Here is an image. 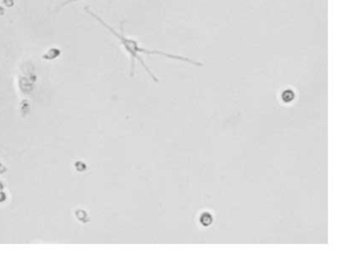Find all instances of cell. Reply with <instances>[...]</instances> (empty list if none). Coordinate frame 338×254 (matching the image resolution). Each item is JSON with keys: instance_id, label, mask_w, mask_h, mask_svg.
Masks as SVG:
<instances>
[{"instance_id": "1", "label": "cell", "mask_w": 338, "mask_h": 254, "mask_svg": "<svg viewBox=\"0 0 338 254\" xmlns=\"http://www.w3.org/2000/svg\"><path fill=\"white\" fill-rule=\"evenodd\" d=\"M87 13H89L91 16H93L95 19L98 21L99 23H101L102 24L103 27H105L107 30H109V31L114 35L116 38L119 39L120 43L122 44V46L124 47L125 50L128 52V54H130L131 57V75H133V71H134V68H135V59H138L139 61L141 62V64L143 65V67L146 69V71H147L148 73H149L150 75H151V77L153 78V80L156 82H158V78L156 77L154 74L152 73V71L150 70V68L148 67L147 65L145 64L144 61L142 59V57H140L141 54H158V55H163V57H169V59H178V61H186V62H189V63L193 64V65H202V64L200 63V62H197V61H194L193 59H187V57H180V55H176V54H168V52H161V50H146V48H142L139 46V44L136 42L135 40H132V39H129L127 38V37H125L123 34H119L117 33L116 31H115L113 28H111L109 25H107L105 22L100 19V18L98 17L97 15H95L94 13H92L91 11H88L86 10Z\"/></svg>"}, {"instance_id": "2", "label": "cell", "mask_w": 338, "mask_h": 254, "mask_svg": "<svg viewBox=\"0 0 338 254\" xmlns=\"http://www.w3.org/2000/svg\"><path fill=\"white\" fill-rule=\"evenodd\" d=\"M19 87H20L21 91H22L23 93H26V94H29L30 92L33 90V85H32V83L30 82L27 78H24V77L20 78Z\"/></svg>"}, {"instance_id": "3", "label": "cell", "mask_w": 338, "mask_h": 254, "mask_svg": "<svg viewBox=\"0 0 338 254\" xmlns=\"http://www.w3.org/2000/svg\"><path fill=\"white\" fill-rule=\"evenodd\" d=\"M75 215L76 219H77L80 221H82V223H87V221H89V217L84 210H82V209L75 210Z\"/></svg>"}, {"instance_id": "4", "label": "cell", "mask_w": 338, "mask_h": 254, "mask_svg": "<svg viewBox=\"0 0 338 254\" xmlns=\"http://www.w3.org/2000/svg\"><path fill=\"white\" fill-rule=\"evenodd\" d=\"M59 54H60V50H56V48H53V50H49L47 54H45L43 55V59H54L57 57H59Z\"/></svg>"}, {"instance_id": "5", "label": "cell", "mask_w": 338, "mask_h": 254, "mask_svg": "<svg viewBox=\"0 0 338 254\" xmlns=\"http://www.w3.org/2000/svg\"><path fill=\"white\" fill-rule=\"evenodd\" d=\"M75 169L77 170L78 172H83L86 170L87 166L85 164L84 162H82V161H75Z\"/></svg>"}, {"instance_id": "6", "label": "cell", "mask_w": 338, "mask_h": 254, "mask_svg": "<svg viewBox=\"0 0 338 254\" xmlns=\"http://www.w3.org/2000/svg\"><path fill=\"white\" fill-rule=\"evenodd\" d=\"M21 110L23 111V112H29L30 110V105L29 103H28V101H22V103H21Z\"/></svg>"}, {"instance_id": "7", "label": "cell", "mask_w": 338, "mask_h": 254, "mask_svg": "<svg viewBox=\"0 0 338 254\" xmlns=\"http://www.w3.org/2000/svg\"><path fill=\"white\" fill-rule=\"evenodd\" d=\"M6 199H7V197H6V194L4 193V192H2V191H0V203H3V202H5V201H6Z\"/></svg>"}, {"instance_id": "8", "label": "cell", "mask_w": 338, "mask_h": 254, "mask_svg": "<svg viewBox=\"0 0 338 254\" xmlns=\"http://www.w3.org/2000/svg\"><path fill=\"white\" fill-rule=\"evenodd\" d=\"M7 170V168L2 164L1 162H0V174H3V173H5Z\"/></svg>"}, {"instance_id": "9", "label": "cell", "mask_w": 338, "mask_h": 254, "mask_svg": "<svg viewBox=\"0 0 338 254\" xmlns=\"http://www.w3.org/2000/svg\"><path fill=\"white\" fill-rule=\"evenodd\" d=\"M4 189V184L2 183L1 181H0V191H2Z\"/></svg>"}]
</instances>
